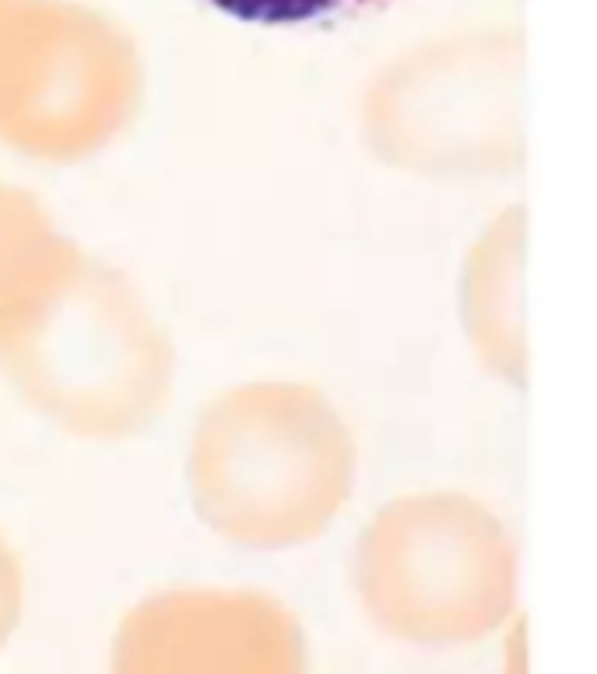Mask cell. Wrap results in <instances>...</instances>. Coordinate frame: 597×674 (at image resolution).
I'll use <instances>...</instances> for the list:
<instances>
[{
  "label": "cell",
  "instance_id": "6da1fadb",
  "mask_svg": "<svg viewBox=\"0 0 597 674\" xmlns=\"http://www.w3.org/2000/svg\"><path fill=\"white\" fill-rule=\"evenodd\" d=\"M0 376L57 429L120 443L166 411L176 348L144 295L74 246L0 320Z\"/></svg>",
  "mask_w": 597,
  "mask_h": 674
},
{
  "label": "cell",
  "instance_id": "7a4b0ae2",
  "mask_svg": "<svg viewBox=\"0 0 597 674\" xmlns=\"http://www.w3.org/2000/svg\"><path fill=\"white\" fill-rule=\"evenodd\" d=\"M359 446L310 383L257 380L222 390L197 415L187 453L194 513L253 552L317 541L352 499Z\"/></svg>",
  "mask_w": 597,
  "mask_h": 674
},
{
  "label": "cell",
  "instance_id": "3957f363",
  "mask_svg": "<svg viewBox=\"0 0 597 674\" xmlns=\"http://www.w3.org/2000/svg\"><path fill=\"white\" fill-rule=\"evenodd\" d=\"M352 587L369 622L411 646H468L510 618L513 552L499 524L461 495H408L355 541Z\"/></svg>",
  "mask_w": 597,
  "mask_h": 674
},
{
  "label": "cell",
  "instance_id": "277c9868",
  "mask_svg": "<svg viewBox=\"0 0 597 674\" xmlns=\"http://www.w3.org/2000/svg\"><path fill=\"white\" fill-rule=\"evenodd\" d=\"M141 57L120 25L71 0H0V144L39 162L99 155L141 106Z\"/></svg>",
  "mask_w": 597,
  "mask_h": 674
},
{
  "label": "cell",
  "instance_id": "5b68a950",
  "mask_svg": "<svg viewBox=\"0 0 597 674\" xmlns=\"http://www.w3.org/2000/svg\"><path fill=\"white\" fill-rule=\"evenodd\" d=\"M109 674H310V636L250 587H173L123 615Z\"/></svg>",
  "mask_w": 597,
  "mask_h": 674
},
{
  "label": "cell",
  "instance_id": "8992f818",
  "mask_svg": "<svg viewBox=\"0 0 597 674\" xmlns=\"http://www.w3.org/2000/svg\"><path fill=\"white\" fill-rule=\"evenodd\" d=\"M215 11L250 25H338L380 15L397 0H204Z\"/></svg>",
  "mask_w": 597,
  "mask_h": 674
},
{
  "label": "cell",
  "instance_id": "52a82bcc",
  "mask_svg": "<svg viewBox=\"0 0 597 674\" xmlns=\"http://www.w3.org/2000/svg\"><path fill=\"white\" fill-rule=\"evenodd\" d=\"M25 615V569L11 541L0 534V650L11 643Z\"/></svg>",
  "mask_w": 597,
  "mask_h": 674
},
{
  "label": "cell",
  "instance_id": "ba28073f",
  "mask_svg": "<svg viewBox=\"0 0 597 674\" xmlns=\"http://www.w3.org/2000/svg\"><path fill=\"white\" fill-rule=\"evenodd\" d=\"M506 650V671L503 674H527V650H524V625H517Z\"/></svg>",
  "mask_w": 597,
  "mask_h": 674
}]
</instances>
